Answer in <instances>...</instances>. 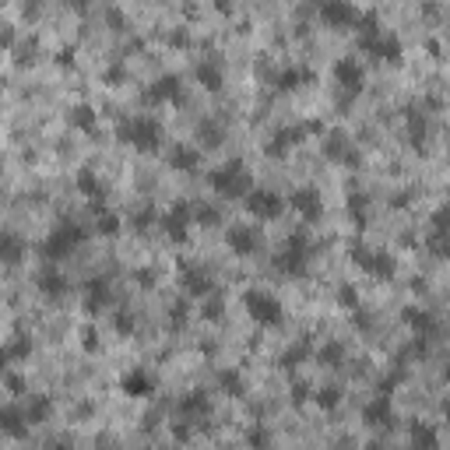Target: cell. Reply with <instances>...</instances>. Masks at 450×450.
I'll list each match as a JSON object with an SVG mask.
<instances>
[{
    "label": "cell",
    "mask_w": 450,
    "mask_h": 450,
    "mask_svg": "<svg viewBox=\"0 0 450 450\" xmlns=\"http://www.w3.org/2000/svg\"><path fill=\"white\" fill-rule=\"evenodd\" d=\"M117 137H120L123 144H130V148L144 151V155L158 151V148H162V141H165L162 123H158L155 117H127V120H120Z\"/></svg>",
    "instance_id": "6da1fadb"
},
{
    "label": "cell",
    "mask_w": 450,
    "mask_h": 450,
    "mask_svg": "<svg viewBox=\"0 0 450 450\" xmlns=\"http://www.w3.org/2000/svg\"><path fill=\"white\" fill-rule=\"evenodd\" d=\"M208 187L218 194V197H246V190L253 187L250 183V172H246V165L239 162V158H232V162H225V165H218V169H211L208 172Z\"/></svg>",
    "instance_id": "7a4b0ae2"
},
{
    "label": "cell",
    "mask_w": 450,
    "mask_h": 450,
    "mask_svg": "<svg viewBox=\"0 0 450 450\" xmlns=\"http://www.w3.org/2000/svg\"><path fill=\"white\" fill-rule=\"evenodd\" d=\"M275 267H278L282 275H289V278L306 275V267H310V236H306V232H292V236L285 239V246L278 250Z\"/></svg>",
    "instance_id": "3957f363"
},
{
    "label": "cell",
    "mask_w": 450,
    "mask_h": 450,
    "mask_svg": "<svg viewBox=\"0 0 450 450\" xmlns=\"http://www.w3.org/2000/svg\"><path fill=\"white\" fill-rule=\"evenodd\" d=\"M243 306H246V313H250V320H253L257 327H278V324L285 320V310H282V303H278L271 292L253 289V292L243 296Z\"/></svg>",
    "instance_id": "277c9868"
},
{
    "label": "cell",
    "mask_w": 450,
    "mask_h": 450,
    "mask_svg": "<svg viewBox=\"0 0 450 450\" xmlns=\"http://www.w3.org/2000/svg\"><path fill=\"white\" fill-rule=\"evenodd\" d=\"M84 239V229L81 225H70V222H63V225H57L50 236H46V243H43V257L46 260H63V257H70L74 253V246Z\"/></svg>",
    "instance_id": "5b68a950"
},
{
    "label": "cell",
    "mask_w": 450,
    "mask_h": 450,
    "mask_svg": "<svg viewBox=\"0 0 450 450\" xmlns=\"http://www.w3.org/2000/svg\"><path fill=\"white\" fill-rule=\"evenodd\" d=\"M243 208H246L253 218H260V222H275V218L282 215L285 201H282V194H275V190L250 187V190H246V197H243Z\"/></svg>",
    "instance_id": "8992f818"
},
{
    "label": "cell",
    "mask_w": 450,
    "mask_h": 450,
    "mask_svg": "<svg viewBox=\"0 0 450 450\" xmlns=\"http://www.w3.org/2000/svg\"><path fill=\"white\" fill-rule=\"evenodd\" d=\"M317 15H320V22H324L327 29H334V32H348V29H355V22H359V8L352 4V0H320Z\"/></svg>",
    "instance_id": "52a82bcc"
},
{
    "label": "cell",
    "mask_w": 450,
    "mask_h": 450,
    "mask_svg": "<svg viewBox=\"0 0 450 450\" xmlns=\"http://www.w3.org/2000/svg\"><path fill=\"white\" fill-rule=\"evenodd\" d=\"M359 50H363L366 57H377L384 63H401V43L391 36V32H370V36H359Z\"/></svg>",
    "instance_id": "ba28073f"
},
{
    "label": "cell",
    "mask_w": 450,
    "mask_h": 450,
    "mask_svg": "<svg viewBox=\"0 0 450 450\" xmlns=\"http://www.w3.org/2000/svg\"><path fill=\"white\" fill-rule=\"evenodd\" d=\"M162 232L172 239V243H187V236H190V225H194V208H190V201H176L165 215H162Z\"/></svg>",
    "instance_id": "9c48e42d"
},
{
    "label": "cell",
    "mask_w": 450,
    "mask_h": 450,
    "mask_svg": "<svg viewBox=\"0 0 450 450\" xmlns=\"http://www.w3.org/2000/svg\"><path fill=\"white\" fill-rule=\"evenodd\" d=\"M352 260H355V267H363V271L373 275V278H391V275H394V257L384 253V250L355 246V250H352Z\"/></svg>",
    "instance_id": "30bf717a"
},
{
    "label": "cell",
    "mask_w": 450,
    "mask_h": 450,
    "mask_svg": "<svg viewBox=\"0 0 450 450\" xmlns=\"http://www.w3.org/2000/svg\"><path fill=\"white\" fill-rule=\"evenodd\" d=\"M148 103L155 106H165V103H183V81H179V74H162L148 84V92H144Z\"/></svg>",
    "instance_id": "8fae6325"
},
{
    "label": "cell",
    "mask_w": 450,
    "mask_h": 450,
    "mask_svg": "<svg viewBox=\"0 0 450 450\" xmlns=\"http://www.w3.org/2000/svg\"><path fill=\"white\" fill-rule=\"evenodd\" d=\"M306 134H317V123H303V127H285V130H278L271 141L264 144V151L271 155V158L289 155L292 148H299V144H303V137H306Z\"/></svg>",
    "instance_id": "7c38bea8"
},
{
    "label": "cell",
    "mask_w": 450,
    "mask_h": 450,
    "mask_svg": "<svg viewBox=\"0 0 450 450\" xmlns=\"http://www.w3.org/2000/svg\"><path fill=\"white\" fill-rule=\"evenodd\" d=\"M331 74H334V81L345 88V92H352V96L366 84V67H363V60H359V57H341Z\"/></svg>",
    "instance_id": "4fadbf2b"
},
{
    "label": "cell",
    "mask_w": 450,
    "mask_h": 450,
    "mask_svg": "<svg viewBox=\"0 0 450 450\" xmlns=\"http://www.w3.org/2000/svg\"><path fill=\"white\" fill-rule=\"evenodd\" d=\"M225 246L236 253V257H253L257 246H260V232L253 225H229L225 229Z\"/></svg>",
    "instance_id": "5bb4252c"
},
{
    "label": "cell",
    "mask_w": 450,
    "mask_h": 450,
    "mask_svg": "<svg viewBox=\"0 0 450 450\" xmlns=\"http://www.w3.org/2000/svg\"><path fill=\"white\" fill-rule=\"evenodd\" d=\"M289 204L299 211L303 222H320V218H324V197H320L313 187H299V190L289 197Z\"/></svg>",
    "instance_id": "9a60e30c"
},
{
    "label": "cell",
    "mask_w": 450,
    "mask_h": 450,
    "mask_svg": "<svg viewBox=\"0 0 450 450\" xmlns=\"http://www.w3.org/2000/svg\"><path fill=\"white\" fill-rule=\"evenodd\" d=\"M201 165V148L197 144H187V141H176L169 148V169L176 172H194Z\"/></svg>",
    "instance_id": "2e32d148"
},
{
    "label": "cell",
    "mask_w": 450,
    "mask_h": 450,
    "mask_svg": "<svg viewBox=\"0 0 450 450\" xmlns=\"http://www.w3.org/2000/svg\"><path fill=\"white\" fill-rule=\"evenodd\" d=\"M120 391L127 394V398H151L155 394V377L148 373V370H130V373H123V380H120Z\"/></svg>",
    "instance_id": "e0dca14e"
},
{
    "label": "cell",
    "mask_w": 450,
    "mask_h": 450,
    "mask_svg": "<svg viewBox=\"0 0 450 450\" xmlns=\"http://www.w3.org/2000/svg\"><path fill=\"white\" fill-rule=\"evenodd\" d=\"M363 419H366V426H394V401H391V394L370 398L366 408H363Z\"/></svg>",
    "instance_id": "ac0fdd59"
},
{
    "label": "cell",
    "mask_w": 450,
    "mask_h": 450,
    "mask_svg": "<svg viewBox=\"0 0 450 450\" xmlns=\"http://www.w3.org/2000/svg\"><path fill=\"white\" fill-rule=\"evenodd\" d=\"M25 253H29V243H25L22 232L0 229V260H4V264H22Z\"/></svg>",
    "instance_id": "d6986e66"
},
{
    "label": "cell",
    "mask_w": 450,
    "mask_h": 450,
    "mask_svg": "<svg viewBox=\"0 0 450 450\" xmlns=\"http://www.w3.org/2000/svg\"><path fill=\"white\" fill-rule=\"evenodd\" d=\"M84 310L88 313H103L110 303H113V289H110V278H92L84 285Z\"/></svg>",
    "instance_id": "ffe728a7"
},
{
    "label": "cell",
    "mask_w": 450,
    "mask_h": 450,
    "mask_svg": "<svg viewBox=\"0 0 450 450\" xmlns=\"http://www.w3.org/2000/svg\"><path fill=\"white\" fill-rule=\"evenodd\" d=\"M179 285H183V292L194 296V299H204V296H211V289H215L211 278H208V271H201V267H183Z\"/></svg>",
    "instance_id": "44dd1931"
},
{
    "label": "cell",
    "mask_w": 450,
    "mask_h": 450,
    "mask_svg": "<svg viewBox=\"0 0 450 450\" xmlns=\"http://www.w3.org/2000/svg\"><path fill=\"white\" fill-rule=\"evenodd\" d=\"M194 77H197V84H201V88H208V92H218V88L225 84V70H222V63H218V60H197Z\"/></svg>",
    "instance_id": "7402d4cb"
},
{
    "label": "cell",
    "mask_w": 450,
    "mask_h": 450,
    "mask_svg": "<svg viewBox=\"0 0 450 450\" xmlns=\"http://www.w3.org/2000/svg\"><path fill=\"white\" fill-rule=\"evenodd\" d=\"M303 84H313V70H310V67H285V70H278V77H275V88H278V92H299Z\"/></svg>",
    "instance_id": "603a6c76"
},
{
    "label": "cell",
    "mask_w": 450,
    "mask_h": 450,
    "mask_svg": "<svg viewBox=\"0 0 450 450\" xmlns=\"http://www.w3.org/2000/svg\"><path fill=\"white\" fill-rule=\"evenodd\" d=\"M405 324L415 331V338H433V334L440 331L436 317H433L429 310H419V306H408V310H405Z\"/></svg>",
    "instance_id": "cb8c5ba5"
},
{
    "label": "cell",
    "mask_w": 450,
    "mask_h": 450,
    "mask_svg": "<svg viewBox=\"0 0 450 450\" xmlns=\"http://www.w3.org/2000/svg\"><path fill=\"white\" fill-rule=\"evenodd\" d=\"M39 292L46 296V299H60V296H67L70 292V285H67V278L60 275V271H53V267H46V271L39 275Z\"/></svg>",
    "instance_id": "d4e9b609"
},
{
    "label": "cell",
    "mask_w": 450,
    "mask_h": 450,
    "mask_svg": "<svg viewBox=\"0 0 450 450\" xmlns=\"http://www.w3.org/2000/svg\"><path fill=\"white\" fill-rule=\"evenodd\" d=\"M29 352H32V341L25 334L11 338L4 348H0V370H8V363H22V359H29Z\"/></svg>",
    "instance_id": "484cf974"
},
{
    "label": "cell",
    "mask_w": 450,
    "mask_h": 450,
    "mask_svg": "<svg viewBox=\"0 0 450 450\" xmlns=\"http://www.w3.org/2000/svg\"><path fill=\"white\" fill-rule=\"evenodd\" d=\"M179 412H183L187 419H204L211 412V398L204 391H190L183 401H179Z\"/></svg>",
    "instance_id": "4316f807"
},
{
    "label": "cell",
    "mask_w": 450,
    "mask_h": 450,
    "mask_svg": "<svg viewBox=\"0 0 450 450\" xmlns=\"http://www.w3.org/2000/svg\"><path fill=\"white\" fill-rule=\"evenodd\" d=\"M50 412H53V401H50L46 394H36V398H29L25 422H29V426H32V422H46V419H50Z\"/></svg>",
    "instance_id": "83f0119b"
},
{
    "label": "cell",
    "mask_w": 450,
    "mask_h": 450,
    "mask_svg": "<svg viewBox=\"0 0 450 450\" xmlns=\"http://www.w3.org/2000/svg\"><path fill=\"white\" fill-rule=\"evenodd\" d=\"M77 190H81L84 197H92L96 204L103 201V183H99V176H96L92 169H81V172H77Z\"/></svg>",
    "instance_id": "f1b7e54d"
},
{
    "label": "cell",
    "mask_w": 450,
    "mask_h": 450,
    "mask_svg": "<svg viewBox=\"0 0 450 450\" xmlns=\"http://www.w3.org/2000/svg\"><path fill=\"white\" fill-rule=\"evenodd\" d=\"M197 137L204 141V148H218V144L225 141V130H222L215 120H201V123H197Z\"/></svg>",
    "instance_id": "f546056e"
},
{
    "label": "cell",
    "mask_w": 450,
    "mask_h": 450,
    "mask_svg": "<svg viewBox=\"0 0 450 450\" xmlns=\"http://www.w3.org/2000/svg\"><path fill=\"white\" fill-rule=\"evenodd\" d=\"M324 155H327L331 162H341V158L355 162V155H348V141H345L341 134H331V137L324 141Z\"/></svg>",
    "instance_id": "4dcf8cb0"
},
{
    "label": "cell",
    "mask_w": 450,
    "mask_h": 450,
    "mask_svg": "<svg viewBox=\"0 0 450 450\" xmlns=\"http://www.w3.org/2000/svg\"><path fill=\"white\" fill-rule=\"evenodd\" d=\"M218 384H222V391H225L229 398H243V394H246V384H243V377H239L236 370H222V373H218Z\"/></svg>",
    "instance_id": "1f68e13d"
},
{
    "label": "cell",
    "mask_w": 450,
    "mask_h": 450,
    "mask_svg": "<svg viewBox=\"0 0 450 450\" xmlns=\"http://www.w3.org/2000/svg\"><path fill=\"white\" fill-rule=\"evenodd\" d=\"M96 120H99V117H96L92 106H74V110H70V123H74L77 130H96Z\"/></svg>",
    "instance_id": "d6a6232c"
},
{
    "label": "cell",
    "mask_w": 450,
    "mask_h": 450,
    "mask_svg": "<svg viewBox=\"0 0 450 450\" xmlns=\"http://www.w3.org/2000/svg\"><path fill=\"white\" fill-rule=\"evenodd\" d=\"M190 208H194V222L204 225V229H211V225L222 222V211H218L215 204H190Z\"/></svg>",
    "instance_id": "836d02e7"
},
{
    "label": "cell",
    "mask_w": 450,
    "mask_h": 450,
    "mask_svg": "<svg viewBox=\"0 0 450 450\" xmlns=\"http://www.w3.org/2000/svg\"><path fill=\"white\" fill-rule=\"evenodd\" d=\"M134 327H137V317H134L130 310H113V331H117V334L130 338Z\"/></svg>",
    "instance_id": "e575fe53"
},
{
    "label": "cell",
    "mask_w": 450,
    "mask_h": 450,
    "mask_svg": "<svg viewBox=\"0 0 450 450\" xmlns=\"http://www.w3.org/2000/svg\"><path fill=\"white\" fill-rule=\"evenodd\" d=\"M412 443H415V447H429V450H433V447H440V436H436V429H433V426H419V422H415V426H412Z\"/></svg>",
    "instance_id": "d590c367"
},
{
    "label": "cell",
    "mask_w": 450,
    "mask_h": 450,
    "mask_svg": "<svg viewBox=\"0 0 450 450\" xmlns=\"http://www.w3.org/2000/svg\"><path fill=\"white\" fill-rule=\"evenodd\" d=\"M313 401H317V408H324V412H334V408L341 405V391H338V387H324L320 394H313Z\"/></svg>",
    "instance_id": "8d00e7d4"
},
{
    "label": "cell",
    "mask_w": 450,
    "mask_h": 450,
    "mask_svg": "<svg viewBox=\"0 0 450 450\" xmlns=\"http://www.w3.org/2000/svg\"><path fill=\"white\" fill-rule=\"evenodd\" d=\"M341 359H345V348H341L338 341H327V345L320 348V363H324V366H334V363H341Z\"/></svg>",
    "instance_id": "74e56055"
},
{
    "label": "cell",
    "mask_w": 450,
    "mask_h": 450,
    "mask_svg": "<svg viewBox=\"0 0 450 450\" xmlns=\"http://www.w3.org/2000/svg\"><path fill=\"white\" fill-rule=\"evenodd\" d=\"M96 229H99L103 236H117V232H120V218H117L113 211H103V208H99V225H96Z\"/></svg>",
    "instance_id": "f35d334b"
},
{
    "label": "cell",
    "mask_w": 450,
    "mask_h": 450,
    "mask_svg": "<svg viewBox=\"0 0 450 450\" xmlns=\"http://www.w3.org/2000/svg\"><path fill=\"white\" fill-rule=\"evenodd\" d=\"M348 211H352V218H355L359 225H366V211H370V208H366V197H363V194H355V197L348 201Z\"/></svg>",
    "instance_id": "ab89813d"
},
{
    "label": "cell",
    "mask_w": 450,
    "mask_h": 450,
    "mask_svg": "<svg viewBox=\"0 0 450 450\" xmlns=\"http://www.w3.org/2000/svg\"><path fill=\"white\" fill-rule=\"evenodd\" d=\"M306 355H310V345L303 341V345H296V348H289V352L282 355V366H296L299 359H306Z\"/></svg>",
    "instance_id": "60d3db41"
},
{
    "label": "cell",
    "mask_w": 450,
    "mask_h": 450,
    "mask_svg": "<svg viewBox=\"0 0 450 450\" xmlns=\"http://www.w3.org/2000/svg\"><path fill=\"white\" fill-rule=\"evenodd\" d=\"M151 222H155V211H151V208H144V211H137V215H134V229H137V232L151 229Z\"/></svg>",
    "instance_id": "b9f144b4"
},
{
    "label": "cell",
    "mask_w": 450,
    "mask_h": 450,
    "mask_svg": "<svg viewBox=\"0 0 450 450\" xmlns=\"http://www.w3.org/2000/svg\"><path fill=\"white\" fill-rule=\"evenodd\" d=\"M338 299H341L348 310H359V296H355V289H352V285H341V289H338Z\"/></svg>",
    "instance_id": "7bdbcfd3"
},
{
    "label": "cell",
    "mask_w": 450,
    "mask_h": 450,
    "mask_svg": "<svg viewBox=\"0 0 450 450\" xmlns=\"http://www.w3.org/2000/svg\"><path fill=\"white\" fill-rule=\"evenodd\" d=\"M81 345H84L88 352H96V348H99V334H96V327H84V331H81Z\"/></svg>",
    "instance_id": "ee69618b"
},
{
    "label": "cell",
    "mask_w": 450,
    "mask_h": 450,
    "mask_svg": "<svg viewBox=\"0 0 450 450\" xmlns=\"http://www.w3.org/2000/svg\"><path fill=\"white\" fill-rule=\"evenodd\" d=\"M401 384H405V370H401V373H391V377L380 384V394H391V391H394V387H401Z\"/></svg>",
    "instance_id": "f6af8a7d"
},
{
    "label": "cell",
    "mask_w": 450,
    "mask_h": 450,
    "mask_svg": "<svg viewBox=\"0 0 450 450\" xmlns=\"http://www.w3.org/2000/svg\"><path fill=\"white\" fill-rule=\"evenodd\" d=\"M187 317H190L187 303H176V306H172V324H176V327H183V324H187Z\"/></svg>",
    "instance_id": "bcb514c9"
},
{
    "label": "cell",
    "mask_w": 450,
    "mask_h": 450,
    "mask_svg": "<svg viewBox=\"0 0 450 450\" xmlns=\"http://www.w3.org/2000/svg\"><path fill=\"white\" fill-rule=\"evenodd\" d=\"M4 384H8L15 394H25V380H22L18 373H4Z\"/></svg>",
    "instance_id": "7dc6e473"
},
{
    "label": "cell",
    "mask_w": 450,
    "mask_h": 450,
    "mask_svg": "<svg viewBox=\"0 0 450 450\" xmlns=\"http://www.w3.org/2000/svg\"><path fill=\"white\" fill-rule=\"evenodd\" d=\"M306 398H313V394H310V387H306V384H296V387H292V401H296V405H303Z\"/></svg>",
    "instance_id": "c3c4849f"
},
{
    "label": "cell",
    "mask_w": 450,
    "mask_h": 450,
    "mask_svg": "<svg viewBox=\"0 0 450 450\" xmlns=\"http://www.w3.org/2000/svg\"><path fill=\"white\" fill-rule=\"evenodd\" d=\"M57 60H60V67H74V50H60Z\"/></svg>",
    "instance_id": "681fc988"
},
{
    "label": "cell",
    "mask_w": 450,
    "mask_h": 450,
    "mask_svg": "<svg viewBox=\"0 0 450 450\" xmlns=\"http://www.w3.org/2000/svg\"><path fill=\"white\" fill-rule=\"evenodd\" d=\"M11 43H15V29L4 25V32H0V46H11Z\"/></svg>",
    "instance_id": "f907efd6"
},
{
    "label": "cell",
    "mask_w": 450,
    "mask_h": 450,
    "mask_svg": "<svg viewBox=\"0 0 450 450\" xmlns=\"http://www.w3.org/2000/svg\"><path fill=\"white\" fill-rule=\"evenodd\" d=\"M137 282H141L144 289H151V285H155V282H151V271H137Z\"/></svg>",
    "instance_id": "816d5d0a"
},
{
    "label": "cell",
    "mask_w": 450,
    "mask_h": 450,
    "mask_svg": "<svg viewBox=\"0 0 450 450\" xmlns=\"http://www.w3.org/2000/svg\"><path fill=\"white\" fill-rule=\"evenodd\" d=\"M218 310H222V306H218V303H211V306L204 310V317H208V320H218Z\"/></svg>",
    "instance_id": "f5cc1de1"
},
{
    "label": "cell",
    "mask_w": 450,
    "mask_h": 450,
    "mask_svg": "<svg viewBox=\"0 0 450 450\" xmlns=\"http://www.w3.org/2000/svg\"><path fill=\"white\" fill-rule=\"evenodd\" d=\"M246 440H250V443H267V433H260V429H257V433H250Z\"/></svg>",
    "instance_id": "db71d44e"
},
{
    "label": "cell",
    "mask_w": 450,
    "mask_h": 450,
    "mask_svg": "<svg viewBox=\"0 0 450 450\" xmlns=\"http://www.w3.org/2000/svg\"><path fill=\"white\" fill-rule=\"evenodd\" d=\"M215 8H218V11H232V4H229V0H218Z\"/></svg>",
    "instance_id": "11a10c76"
},
{
    "label": "cell",
    "mask_w": 450,
    "mask_h": 450,
    "mask_svg": "<svg viewBox=\"0 0 450 450\" xmlns=\"http://www.w3.org/2000/svg\"><path fill=\"white\" fill-rule=\"evenodd\" d=\"M32 4H39V0H32Z\"/></svg>",
    "instance_id": "9f6ffc18"
},
{
    "label": "cell",
    "mask_w": 450,
    "mask_h": 450,
    "mask_svg": "<svg viewBox=\"0 0 450 450\" xmlns=\"http://www.w3.org/2000/svg\"><path fill=\"white\" fill-rule=\"evenodd\" d=\"M0 412H4V408H0ZM0 433H4V429H0Z\"/></svg>",
    "instance_id": "6f0895ef"
}]
</instances>
